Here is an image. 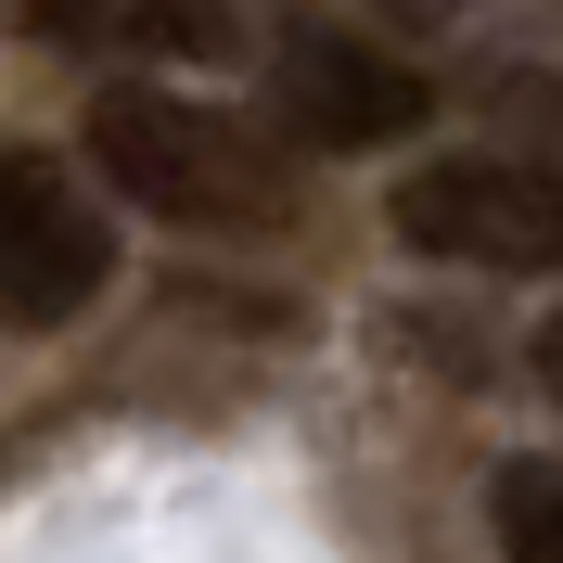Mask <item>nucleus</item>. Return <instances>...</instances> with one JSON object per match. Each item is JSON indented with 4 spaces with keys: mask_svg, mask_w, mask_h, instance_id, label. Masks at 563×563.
Masks as SVG:
<instances>
[{
    "mask_svg": "<svg viewBox=\"0 0 563 563\" xmlns=\"http://www.w3.org/2000/svg\"><path fill=\"white\" fill-rule=\"evenodd\" d=\"M90 167L167 231H282L295 218V154L256 115L179 103V90H103L90 103Z\"/></svg>",
    "mask_w": 563,
    "mask_h": 563,
    "instance_id": "nucleus-1",
    "label": "nucleus"
},
{
    "mask_svg": "<svg viewBox=\"0 0 563 563\" xmlns=\"http://www.w3.org/2000/svg\"><path fill=\"white\" fill-rule=\"evenodd\" d=\"M256 65H269V129L308 141V154H385V141H410L422 115H435L422 65L372 52L358 26H333V13H282Z\"/></svg>",
    "mask_w": 563,
    "mask_h": 563,
    "instance_id": "nucleus-2",
    "label": "nucleus"
},
{
    "mask_svg": "<svg viewBox=\"0 0 563 563\" xmlns=\"http://www.w3.org/2000/svg\"><path fill=\"white\" fill-rule=\"evenodd\" d=\"M397 244L449 269H563V167L551 154H435L397 179Z\"/></svg>",
    "mask_w": 563,
    "mask_h": 563,
    "instance_id": "nucleus-3",
    "label": "nucleus"
},
{
    "mask_svg": "<svg viewBox=\"0 0 563 563\" xmlns=\"http://www.w3.org/2000/svg\"><path fill=\"white\" fill-rule=\"evenodd\" d=\"M115 282V231L77 206V179L26 141H0V333H52Z\"/></svg>",
    "mask_w": 563,
    "mask_h": 563,
    "instance_id": "nucleus-4",
    "label": "nucleus"
},
{
    "mask_svg": "<svg viewBox=\"0 0 563 563\" xmlns=\"http://www.w3.org/2000/svg\"><path fill=\"white\" fill-rule=\"evenodd\" d=\"M487 526H499V563H563V461H499Z\"/></svg>",
    "mask_w": 563,
    "mask_h": 563,
    "instance_id": "nucleus-5",
    "label": "nucleus"
},
{
    "mask_svg": "<svg viewBox=\"0 0 563 563\" xmlns=\"http://www.w3.org/2000/svg\"><path fill=\"white\" fill-rule=\"evenodd\" d=\"M115 38H141V52H192V65H218L231 52V0H115Z\"/></svg>",
    "mask_w": 563,
    "mask_h": 563,
    "instance_id": "nucleus-6",
    "label": "nucleus"
},
{
    "mask_svg": "<svg viewBox=\"0 0 563 563\" xmlns=\"http://www.w3.org/2000/svg\"><path fill=\"white\" fill-rule=\"evenodd\" d=\"M38 38H115V0H26Z\"/></svg>",
    "mask_w": 563,
    "mask_h": 563,
    "instance_id": "nucleus-7",
    "label": "nucleus"
},
{
    "mask_svg": "<svg viewBox=\"0 0 563 563\" xmlns=\"http://www.w3.org/2000/svg\"><path fill=\"white\" fill-rule=\"evenodd\" d=\"M538 385H551V410H563V320L538 333Z\"/></svg>",
    "mask_w": 563,
    "mask_h": 563,
    "instance_id": "nucleus-8",
    "label": "nucleus"
}]
</instances>
